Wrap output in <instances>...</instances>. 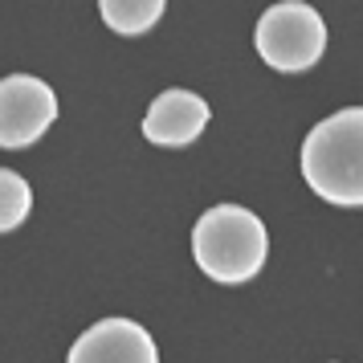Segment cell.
Wrapping results in <instances>:
<instances>
[{"mask_svg": "<svg viewBox=\"0 0 363 363\" xmlns=\"http://www.w3.org/2000/svg\"><path fill=\"white\" fill-rule=\"evenodd\" d=\"M33 213V188L29 180L13 172V167H0V233L21 229Z\"/></svg>", "mask_w": 363, "mask_h": 363, "instance_id": "cell-8", "label": "cell"}, {"mask_svg": "<svg viewBox=\"0 0 363 363\" xmlns=\"http://www.w3.org/2000/svg\"><path fill=\"white\" fill-rule=\"evenodd\" d=\"M66 363H160L155 339L131 318H102L78 335Z\"/></svg>", "mask_w": 363, "mask_h": 363, "instance_id": "cell-5", "label": "cell"}, {"mask_svg": "<svg viewBox=\"0 0 363 363\" xmlns=\"http://www.w3.org/2000/svg\"><path fill=\"white\" fill-rule=\"evenodd\" d=\"M208 102L192 94V90H164L160 99L147 106L143 118V139L160 143V147H188L204 127H208Z\"/></svg>", "mask_w": 363, "mask_h": 363, "instance_id": "cell-6", "label": "cell"}, {"mask_svg": "<svg viewBox=\"0 0 363 363\" xmlns=\"http://www.w3.org/2000/svg\"><path fill=\"white\" fill-rule=\"evenodd\" d=\"M57 94L33 74L0 78V147H29L53 127Z\"/></svg>", "mask_w": 363, "mask_h": 363, "instance_id": "cell-4", "label": "cell"}, {"mask_svg": "<svg viewBox=\"0 0 363 363\" xmlns=\"http://www.w3.org/2000/svg\"><path fill=\"white\" fill-rule=\"evenodd\" d=\"M164 0H102L99 4V13H102V21L115 29V33H127V37H135V33H147L155 21L164 17Z\"/></svg>", "mask_w": 363, "mask_h": 363, "instance_id": "cell-7", "label": "cell"}, {"mask_svg": "<svg viewBox=\"0 0 363 363\" xmlns=\"http://www.w3.org/2000/svg\"><path fill=\"white\" fill-rule=\"evenodd\" d=\"M302 180L339 208H363V106L323 118L302 143Z\"/></svg>", "mask_w": 363, "mask_h": 363, "instance_id": "cell-1", "label": "cell"}, {"mask_svg": "<svg viewBox=\"0 0 363 363\" xmlns=\"http://www.w3.org/2000/svg\"><path fill=\"white\" fill-rule=\"evenodd\" d=\"M257 53L269 69L302 74L318 66V57L327 53V25L302 0L269 4L257 21Z\"/></svg>", "mask_w": 363, "mask_h": 363, "instance_id": "cell-3", "label": "cell"}, {"mask_svg": "<svg viewBox=\"0 0 363 363\" xmlns=\"http://www.w3.org/2000/svg\"><path fill=\"white\" fill-rule=\"evenodd\" d=\"M269 237L257 213L241 204H216L192 229V257L213 281L241 286L265 265Z\"/></svg>", "mask_w": 363, "mask_h": 363, "instance_id": "cell-2", "label": "cell"}]
</instances>
